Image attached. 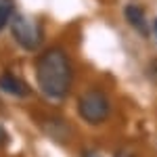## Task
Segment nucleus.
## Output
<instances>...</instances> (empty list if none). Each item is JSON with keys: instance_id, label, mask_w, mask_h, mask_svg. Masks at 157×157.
I'll return each mask as SVG.
<instances>
[{"instance_id": "nucleus-1", "label": "nucleus", "mask_w": 157, "mask_h": 157, "mask_svg": "<svg viewBox=\"0 0 157 157\" xmlns=\"http://www.w3.org/2000/svg\"><path fill=\"white\" fill-rule=\"evenodd\" d=\"M36 82L48 101H63L69 94L73 82L69 55L59 46L46 48L36 61Z\"/></svg>"}, {"instance_id": "nucleus-2", "label": "nucleus", "mask_w": 157, "mask_h": 157, "mask_svg": "<svg viewBox=\"0 0 157 157\" xmlns=\"http://www.w3.org/2000/svg\"><path fill=\"white\" fill-rule=\"evenodd\" d=\"M78 113L80 117L90 124V126H98L109 117L111 113V105H109L107 97L103 90H86L78 101Z\"/></svg>"}, {"instance_id": "nucleus-3", "label": "nucleus", "mask_w": 157, "mask_h": 157, "mask_svg": "<svg viewBox=\"0 0 157 157\" xmlns=\"http://www.w3.org/2000/svg\"><path fill=\"white\" fill-rule=\"evenodd\" d=\"M11 34L17 40V44L25 50H36L42 44V27L38 21L25 17V15H15L11 21Z\"/></svg>"}, {"instance_id": "nucleus-4", "label": "nucleus", "mask_w": 157, "mask_h": 157, "mask_svg": "<svg viewBox=\"0 0 157 157\" xmlns=\"http://www.w3.org/2000/svg\"><path fill=\"white\" fill-rule=\"evenodd\" d=\"M0 90L4 94H11L15 98H25L32 94L29 86L25 84L21 78H17L15 73H2L0 75Z\"/></svg>"}, {"instance_id": "nucleus-5", "label": "nucleus", "mask_w": 157, "mask_h": 157, "mask_svg": "<svg viewBox=\"0 0 157 157\" xmlns=\"http://www.w3.org/2000/svg\"><path fill=\"white\" fill-rule=\"evenodd\" d=\"M124 17L128 19V23L132 25L138 34L149 36V25H147L143 6H138V4H126V6H124Z\"/></svg>"}, {"instance_id": "nucleus-6", "label": "nucleus", "mask_w": 157, "mask_h": 157, "mask_svg": "<svg viewBox=\"0 0 157 157\" xmlns=\"http://www.w3.org/2000/svg\"><path fill=\"white\" fill-rule=\"evenodd\" d=\"M15 15V0H0V32Z\"/></svg>"}, {"instance_id": "nucleus-7", "label": "nucleus", "mask_w": 157, "mask_h": 157, "mask_svg": "<svg viewBox=\"0 0 157 157\" xmlns=\"http://www.w3.org/2000/svg\"><path fill=\"white\" fill-rule=\"evenodd\" d=\"M6 143H9V134H6V130L0 126V147H4Z\"/></svg>"}, {"instance_id": "nucleus-8", "label": "nucleus", "mask_w": 157, "mask_h": 157, "mask_svg": "<svg viewBox=\"0 0 157 157\" xmlns=\"http://www.w3.org/2000/svg\"><path fill=\"white\" fill-rule=\"evenodd\" d=\"M82 157H101V153H98L97 149H86L84 153H82Z\"/></svg>"}, {"instance_id": "nucleus-9", "label": "nucleus", "mask_w": 157, "mask_h": 157, "mask_svg": "<svg viewBox=\"0 0 157 157\" xmlns=\"http://www.w3.org/2000/svg\"><path fill=\"white\" fill-rule=\"evenodd\" d=\"M153 32H155V36H157V19L153 21Z\"/></svg>"}, {"instance_id": "nucleus-10", "label": "nucleus", "mask_w": 157, "mask_h": 157, "mask_svg": "<svg viewBox=\"0 0 157 157\" xmlns=\"http://www.w3.org/2000/svg\"><path fill=\"white\" fill-rule=\"evenodd\" d=\"M153 67H155V71H157V59H155V63H153Z\"/></svg>"}]
</instances>
